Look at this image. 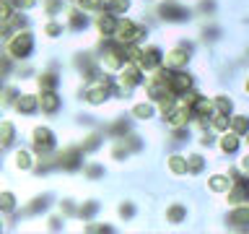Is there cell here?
I'll return each mask as SVG.
<instances>
[{
	"instance_id": "cell-1",
	"label": "cell",
	"mask_w": 249,
	"mask_h": 234,
	"mask_svg": "<svg viewBox=\"0 0 249 234\" xmlns=\"http://www.w3.org/2000/svg\"><path fill=\"white\" fill-rule=\"evenodd\" d=\"M5 50L13 60H26L31 55V50H34V37H31L29 31H18V34H13L8 39Z\"/></svg>"
},
{
	"instance_id": "cell-2",
	"label": "cell",
	"mask_w": 249,
	"mask_h": 234,
	"mask_svg": "<svg viewBox=\"0 0 249 234\" xmlns=\"http://www.w3.org/2000/svg\"><path fill=\"white\" fill-rule=\"evenodd\" d=\"M143 34H148V29L143 26H138L135 21H120L117 23V31H114V37H117V42L120 44H132V42H138V39H143Z\"/></svg>"
},
{
	"instance_id": "cell-3",
	"label": "cell",
	"mask_w": 249,
	"mask_h": 234,
	"mask_svg": "<svg viewBox=\"0 0 249 234\" xmlns=\"http://www.w3.org/2000/svg\"><path fill=\"white\" fill-rule=\"evenodd\" d=\"M31 140H34V151H39V154H50L54 148V136L44 125H36L34 133H31Z\"/></svg>"
},
{
	"instance_id": "cell-4",
	"label": "cell",
	"mask_w": 249,
	"mask_h": 234,
	"mask_svg": "<svg viewBox=\"0 0 249 234\" xmlns=\"http://www.w3.org/2000/svg\"><path fill=\"white\" fill-rule=\"evenodd\" d=\"M192 76L190 73H184V70H174L171 73V81H169V89H171V94L174 97H184L187 91L192 89Z\"/></svg>"
},
{
	"instance_id": "cell-5",
	"label": "cell",
	"mask_w": 249,
	"mask_h": 234,
	"mask_svg": "<svg viewBox=\"0 0 249 234\" xmlns=\"http://www.w3.org/2000/svg\"><path fill=\"white\" fill-rule=\"evenodd\" d=\"M140 65H135V62H127V65L122 68V86L124 89H135V86L143 83V73H140Z\"/></svg>"
},
{
	"instance_id": "cell-6",
	"label": "cell",
	"mask_w": 249,
	"mask_h": 234,
	"mask_svg": "<svg viewBox=\"0 0 249 234\" xmlns=\"http://www.w3.org/2000/svg\"><path fill=\"white\" fill-rule=\"evenodd\" d=\"M163 65V52L159 47H148L143 50V60H140V68L143 70H159Z\"/></svg>"
},
{
	"instance_id": "cell-7",
	"label": "cell",
	"mask_w": 249,
	"mask_h": 234,
	"mask_svg": "<svg viewBox=\"0 0 249 234\" xmlns=\"http://www.w3.org/2000/svg\"><path fill=\"white\" fill-rule=\"evenodd\" d=\"M187 60H190V55H187V47H174V50H169L163 55V65H169L171 70L187 65Z\"/></svg>"
},
{
	"instance_id": "cell-8",
	"label": "cell",
	"mask_w": 249,
	"mask_h": 234,
	"mask_svg": "<svg viewBox=\"0 0 249 234\" xmlns=\"http://www.w3.org/2000/svg\"><path fill=\"white\" fill-rule=\"evenodd\" d=\"M39 107H42V112H44V115H54V112H60V107H62V99L57 97V89H54V91H42V99H39Z\"/></svg>"
},
{
	"instance_id": "cell-9",
	"label": "cell",
	"mask_w": 249,
	"mask_h": 234,
	"mask_svg": "<svg viewBox=\"0 0 249 234\" xmlns=\"http://www.w3.org/2000/svg\"><path fill=\"white\" fill-rule=\"evenodd\" d=\"M117 23H120V21L114 19V13H109V11H107V13H101L99 19H96V29H99V34H101V37H114Z\"/></svg>"
},
{
	"instance_id": "cell-10",
	"label": "cell",
	"mask_w": 249,
	"mask_h": 234,
	"mask_svg": "<svg viewBox=\"0 0 249 234\" xmlns=\"http://www.w3.org/2000/svg\"><path fill=\"white\" fill-rule=\"evenodd\" d=\"M166 167H169V172H171V175L182 177V175H187V172H190V161H187L184 156L174 154V156H169V159H166Z\"/></svg>"
},
{
	"instance_id": "cell-11",
	"label": "cell",
	"mask_w": 249,
	"mask_h": 234,
	"mask_svg": "<svg viewBox=\"0 0 249 234\" xmlns=\"http://www.w3.org/2000/svg\"><path fill=\"white\" fill-rule=\"evenodd\" d=\"M16 109H18L21 115H34L39 109V99L34 94H23V97H18V101H16Z\"/></svg>"
},
{
	"instance_id": "cell-12",
	"label": "cell",
	"mask_w": 249,
	"mask_h": 234,
	"mask_svg": "<svg viewBox=\"0 0 249 234\" xmlns=\"http://www.w3.org/2000/svg\"><path fill=\"white\" fill-rule=\"evenodd\" d=\"M239 143H241V140H239V133L231 130V133H223V136H221V140H218V148H221L223 154H236Z\"/></svg>"
},
{
	"instance_id": "cell-13",
	"label": "cell",
	"mask_w": 249,
	"mask_h": 234,
	"mask_svg": "<svg viewBox=\"0 0 249 234\" xmlns=\"http://www.w3.org/2000/svg\"><path fill=\"white\" fill-rule=\"evenodd\" d=\"M161 13H163V19H169V21H179V19H184V16H187V11L179 3H174V0L163 3L161 5Z\"/></svg>"
},
{
	"instance_id": "cell-14",
	"label": "cell",
	"mask_w": 249,
	"mask_h": 234,
	"mask_svg": "<svg viewBox=\"0 0 249 234\" xmlns=\"http://www.w3.org/2000/svg\"><path fill=\"white\" fill-rule=\"evenodd\" d=\"M208 187H210V193H229L233 187V182L226 175H213L208 179Z\"/></svg>"
},
{
	"instance_id": "cell-15",
	"label": "cell",
	"mask_w": 249,
	"mask_h": 234,
	"mask_svg": "<svg viewBox=\"0 0 249 234\" xmlns=\"http://www.w3.org/2000/svg\"><path fill=\"white\" fill-rule=\"evenodd\" d=\"M184 218H187V208L182 206V203L169 206V211H166V221H169V224H182Z\"/></svg>"
},
{
	"instance_id": "cell-16",
	"label": "cell",
	"mask_w": 249,
	"mask_h": 234,
	"mask_svg": "<svg viewBox=\"0 0 249 234\" xmlns=\"http://www.w3.org/2000/svg\"><path fill=\"white\" fill-rule=\"evenodd\" d=\"M229 221H231L233 226H244V224H249V208H247V206H236V208L231 211Z\"/></svg>"
},
{
	"instance_id": "cell-17",
	"label": "cell",
	"mask_w": 249,
	"mask_h": 234,
	"mask_svg": "<svg viewBox=\"0 0 249 234\" xmlns=\"http://www.w3.org/2000/svg\"><path fill=\"white\" fill-rule=\"evenodd\" d=\"M132 115H135L138 120H151L156 115V109H153V104H148V101H140V104L132 107Z\"/></svg>"
},
{
	"instance_id": "cell-18",
	"label": "cell",
	"mask_w": 249,
	"mask_h": 234,
	"mask_svg": "<svg viewBox=\"0 0 249 234\" xmlns=\"http://www.w3.org/2000/svg\"><path fill=\"white\" fill-rule=\"evenodd\" d=\"M231 130L233 133H249V117H244V115H233L231 117Z\"/></svg>"
},
{
	"instance_id": "cell-19",
	"label": "cell",
	"mask_w": 249,
	"mask_h": 234,
	"mask_svg": "<svg viewBox=\"0 0 249 234\" xmlns=\"http://www.w3.org/2000/svg\"><path fill=\"white\" fill-rule=\"evenodd\" d=\"M13 164H16V169H31V154L29 151H16L13 154Z\"/></svg>"
},
{
	"instance_id": "cell-20",
	"label": "cell",
	"mask_w": 249,
	"mask_h": 234,
	"mask_svg": "<svg viewBox=\"0 0 249 234\" xmlns=\"http://www.w3.org/2000/svg\"><path fill=\"white\" fill-rule=\"evenodd\" d=\"M104 8L109 13H124L130 8V0H104Z\"/></svg>"
},
{
	"instance_id": "cell-21",
	"label": "cell",
	"mask_w": 249,
	"mask_h": 234,
	"mask_svg": "<svg viewBox=\"0 0 249 234\" xmlns=\"http://www.w3.org/2000/svg\"><path fill=\"white\" fill-rule=\"evenodd\" d=\"M39 89H42V91H54V89H57V76H54V73L39 76Z\"/></svg>"
},
{
	"instance_id": "cell-22",
	"label": "cell",
	"mask_w": 249,
	"mask_h": 234,
	"mask_svg": "<svg viewBox=\"0 0 249 234\" xmlns=\"http://www.w3.org/2000/svg\"><path fill=\"white\" fill-rule=\"evenodd\" d=\"M187 161H190V175H200V172L205 169V159H202L200 154H192Z\"/></svg>"
},
{
	"instance_id": "cell-23",
	"label": "cell",
	"mask_w": 249,
	"mask_h": 234,
	"mask_svg": "<svg viewBox=\"0 0 249 234\" xmlns=\"http://www.w3.org/2000/svg\"><path fill=\"white\" fill-rule=\"evenodd\" d=\"M70 29H73V31L86 29V16H83L81 11H73V13H70Z\"/></svg>"
},
{
	"instance_id": "cell-24",
	"label": "cell",
	"mask_w": 249,
	"mask_h": 234,
	"mask_svg": "<svg viewBox=\"0 0 249 234\" xmlns=\"http://www.w3.org/2000/svg\"><path fill=\"white\" fill-rule=\"evenodd\" d=\"M215 109H218V112H223V115H229L233 109L231 97H215Z\"/></svg>"
},
{
	"instance_id": "cell-25",
	"label": "cell",
	"mask_w": 249,
	"mask_h": 234,
	"mask_svg": "<svg viewBox=\"0 0 249 234\" xmlns=\"http://www.w3.org/2000/svg\"><path fill=\"white\" fill-rule=\"evenodd\" d=\"M229 117H226L223 112H218L215 117H213V130H218V133H226V130H229Z\"/></svg>"
},
{
	"instance_id": "cell-26",
	"label": "cell",
	"mask_w": 249,
	"mask_h": 234,
	"mask_svg": "<svg viewBox=\"0 0 249 234\" xmlns=\"http://www.w3.org/2000/svg\"><path fill=\"white\" fill-rule=\"evenodd\" d=\"M13 136H16V128H13V122L11 120H5L3 122V146H8L13 140Z\"/></svg>"
},
{
	"instance_id": "cell-27",
	"label": "cell",
	"mask_w": 249,
	"mask_h": 234,
	"mask_svg": "<svg viewBox=\"0 0 249 234\" xmlns=\"http://www.w3.org/2000/svg\"><path fill=\"white\" fill-rule=\"evenodd\" d=\"M44 34L47 37H60L62 34V23H54V21H50V23H44Z\"/></svg>"
},
{
	"instance_id": "cell-28",
	"label": "cell",
	"mask_w": 249,
	"mask_h": 234,
	"mask_svg": "<svg viewBox=\"0 0 249 234\" xmlns=\"http://www.w3.org/2000/svg\"><path fill=\"white\" fill-rule=\"evenodd\" d=\"M0 200H3V211H13V206H16V195L13 193H3L0 195Z\"/></svg>"
},
{
	"instance_id": "cell-29",
	"label": "cell",
	"mask_w": 249,
	"mask_h": 234,
	"mask_svg": "<svg viewBox=\"0 0 249 234\" xmlns=\"http://www.w3.org/2000/svg\"><path fill=\"white\" fill-rule=\"evenodd\" d=\"M239 167H241V169H244V172H249V154L244 156V159H241V164H239Z\"/></svg>"
},
{
	"instance_id": "cell-30",
	"label": "cell",
	"mask_w": 249,
	"mask_h": 234,
	"mask_svg": "<svg viewBox=\"0 0 249 234\" xmlns=\"http://www.w3.org/2000/svg\"><path fill=\"white\" fill-rule=\"evenodd\" d=\"M247 146H249V133H247Z\"/></svg>"
},
{
	"instance_id": "cell-31",
	"label": "cell",
	"mask_w": 249,
	"mask_h": 234,
	"mask_svg": "<svg viewBox=\"0 0 249 234\" xmlns=\"http://www.w3.org/2000/svg\"><path fill=\"white\" fill-rule=\"evenodd\" d=\"M247 91H249V78H247Z\"/></svg>"
}]
</instances>
